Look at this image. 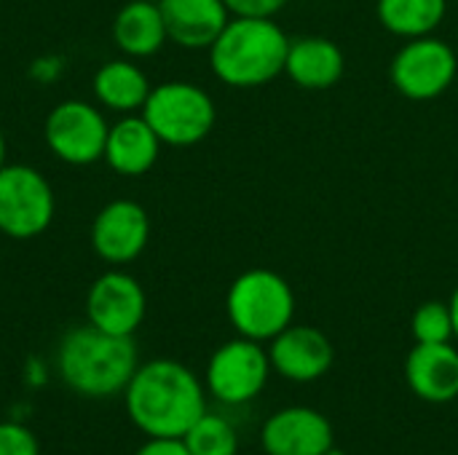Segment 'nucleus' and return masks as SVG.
I'll use <instances>...</instances> for the list:
<instances>
[{
  "label": "nucleus",
  "instance_id": "f257e3e1",
  "mask_svg": "<svg viewBox=\"0 0 458 455\" xmlns=\"http://www.w3.org/2000/svg\"><path fill=\"white\" fill-rule=\"evenodd\" d=\"M123 405L145 437H185L207 413V386L182 362L161 357L134 370L123 389Z\"/></svg>",
  "mask_w": 458,
  "mask_h": 455
},
{
  "label": "nucleus",
  "instance_id": "f03ea898",
  "mask_svg": "<svg viewBox=\"0 0 458 455\" xmlns=\"http://www.w3.org/2000/svg\"><path fill=\"white\" fill-rule=\"evenodd\" d=\"M140 367L131 338L110 335L89 322L64 333L56 349V370L64 386L86 400L123 394Z\"/></svg>",
  "mask_w": 458,
  "mask_h": 455
},
{
  "label": "nucleus",
  "instance_id": "7ed1b4c3",
  "mask_svg": "<svg viewBox=\"0 0 458 455\" xmlns=\"http://www.w3.org/2000/svg\"><path fill=\"white\" fill-rule=\"evenodd\" d=\"M207 51L220 83L258 88L284 72L290 38L274 16H231Z\"/></svg>",
  "mask_w": 458,
  "mask_h": 455
},
{
  "label": "nucleus",
  "instance_id": "20e7f679",
  "mask_svg": "<svg viewBox=\"0 0 458 455\" xmlns=\"http://www.w3.org/2000/svg\"><path fill=\"white\" fill-rule=\"evenodd\" d=\"M225 314L242 338L268 343L295 319V292L290 282L268 268L239 274L225 295Z\"/></svg>",
  "mask_w": 458,
  "mask_h": 455
},
{
  "label": "nucleus",
  "instance_id": "39448f33",
  "mask_svg": "<svg viewBox=\"0 0 458 455\" xmlns=\"http://www.w3.org/2000/svg\"><path fill=\"white\" fill-rule=\"evenodd\" d=\"M164 145L191 147L209 137L217 121L215 99L191 80H166L150 88L140 110Z\"/></svg>",
  "mask_w": 458,
  "mask_h": 455
},
{
  "label": "nucleus",
  "instance_id": "423d86ee",
  "mask_svg": "<svg viewBox=\"0 0 458 455\" xmlns=\"http://www.w3.org/2000/svg\"><path fill=\"white\" fill-rule=\"evenodd\" d=\"M56 215L51 182L27 164H5L0 169V233L16 241L35 239L48 231Z\"/></svg>",
  "mask_w": 458,
  "mask_h": 455
},
{
  "label": "nucleus",
  "instance_id": "0eeeda50",
  "mask_svg": "<svg viewBox=\"0 0 458 455\" xmlns=\"http://www.w3.org/2000/svg\"><path fill=\"white\" fill-rule=\"evenodd\" d=\"M271 359L263 343L250 338H233L217 346L207 362L204 386L220 405L239 408L252 402L271 378Z\"/></svg>",
  "mask_w": 458,
  "mask_h": 455
},
{
  "label": "nucleus",
  "instance_id": "6e6552de",
  "mask_svg": "<svg viewBox=\"0 0 458 455\" xmlns=\"http://www.w3.org/2000/svg\"><path fill=\"white\" fill-rule=\"evenodd\" d=\"M110 123L99 105L64 99L51 107L43 123V139L54 158L70 166H91L105 158Z\"/></svg>",
  "mask_w": 458,
  "mask_h": 455
},
{
  "label": "nucleus",
  "instance_id": "1a4fd4ad",
  "mask_svg": "<svg viewBox=\"0 0 458 455\" xmlns=\"http://www.w3.org/2000/svg\"><path fill=\"white\" fill-rule=\"evenodd\" d=\"M389 75L403 97L429 102L445 94L456 80L458 56L445 40L435 35L413 38L394 54Z\"/></svg>",
  "mask_w": 458,
  "mask_h": 455
},
{
  "label": "nucleus",
  "instance_id": "9d476101",
  "mask_svg": "<svg viewBox=\"0 0 458 455\" xmlns=\"http://www.w3.org/2000/svg\"><path fill=\"white\" fill-rule=\"evenodd\" d=\"M145 314H148V295L142 284L121 268L105 271L89 287L86 319L91 327L102 333L131 338L145 322Z\"/></svg>",
  "mask_w": 458,
  "mask_h": 455
},
{
  "label": "nucleus",
  "instance_id": "9b49d317",
  "mask_svg": "<svg viewBox=\"0 0 458 455\" xmlns=\"http://www.w3.org/2000/svg\"><path fill=\"white\" fill-rule=\"evenodd\" d=\"M150 241V217L142 204L131 198H115L105 204L91 223V249L94 255L123 268L134 263Z\"/></svg>",
  "mask_w": 458,
  "mask_h": 455
},
{
  "label": "nucleus",
  "instance_id": "f8f14e48",
  "mask_svg": "<svg viewBox=\"0 0 458 455\" xmlns=\"http://www.w3.org/2000/svg\"><path fill=\"white\" fill-rule=\"evenodd\" d=\"M271 370L293 383H314L325 378L335 362L333 341L311 324H290L268 341Z\"/></svg>",
  "mask_w": 458,
  "mask_h": 455
},
{
  "label": "nucleus",
  "instance_id": "ddd939ff",
  "mask_svg": "<svg viewBox=\"0 0 458 455\" xmlns=\"http://www.w3.org/2000/svg\"><path fill=\"white\" fill-rule=\"evenodd\" d=\"M266 455H322L335 445L333 424L314 408H282L260 429Z\"/></svg>",
  "mask_w": 458,
  "mask_h": 455
},
{
  "label": "nucleus",
  "instance_id": "4468645a",
  "mask_svg": "<svg viewBox=\"0 0 458 455\" xmlns=\"http://www.w3.org/2000/svg\"><path fill=\"white\" fill-rule=\"evenodd\" d=\"M408 389L429 402L448 405L458 400V349L454 343H416L405 359Z\"/></svg>",
  "mask_w": 458,
  "mask_h": 455
},
{
  "label": "nucleus",
  "instance_id": "2eb2a0df",
  "mask_svg": "<svg viewBox=\"0 0 458 455\" xmlns=\"http://www.w3.org/2000/svg\"><path fill=\"white\" fill-rule=\"evenodd\" d=\"M161 145L164 142L142 118V113H129L110 123L105 142V164L121 177H142L156 166Z\"/></svg>",
  "mask_w": 458,
  "mask_h": 455
},
{
  "label": "nucleus",
  "instance_id": "dca6fc26",
  "mask_svg": "<svg viewBox=\"0 0 458 455\" xmlns=\"http://www.w3.org/2000/svg\"><path fill=\"white\" fill-rule=\"evenodd\" d=\"M158 5L169 40L188 51L209 48L231 21L223 0H161Z\"/></svg>",
  "mask_w": 458,
  "mask_h": 455
},
{
  "label": "nucleus",
  "instance_id": "f3484780",
  "mask_svg": "<svg viewBox=\"0 0 458 455\" xmlns=\"http://www.w3.org/2000/svg\"><path fill=\"white\" fill-rule=\"evenodd\" d=\"M344 70H346V56L335 40L319 35L290 40L284 72L295 86L309 91H322L335 86L344 78Z\"/></svg>",
  "mask_w": 458,
  "mask_h": 455
},
{
  "label": "nucleus",
  "instance_id": "a211bd4d",
  "mask_svg": "<svg viewBox=\"0 0 458 455\" xmlns=\"http://www.w3.org/2000/svg\"><path fill=\"white\" fill-rule=\"evenodd\" d=\"M115 48L129 59H148L156 56L169 35L161 16V5L150 0H129L118 8L113 27H110Z\"/></svg>",
  "mask_w": 458,
  "mask_h": 455
},
{
  "label": "nucleus",
  "instance_id": "6ab92c4d",
  "mask_svg": "<svg viewBox=\"0 0 458 455\" xmlns=\"http://www.w3.org/2000/svg\"><path fill=\"white\" fill-rule=\"evenodd\" d=\"M150 88L153 86L145 70L137 64V59H129V56H118V59L99 64L91 78V91H94L97 105L118 115L140 113L148 102Z\"/></svg>",
  "mask_w": 458,
  "mask_h": 455
},
{
  "label": "nucleus",
  "instance_id": "aec40b11",
  "mask_svg": "<svg viewBox=\"0 0 458 455\" xmlns=\"http://www.w3.org/2000/svg\"><path fill=\"white\" fill-rule=\"evenodd\" d=\"M448 11V0H378L376 13L386 32L400 38L432 35Z\"/></svg>",
  "mask_w": 458,
  "mask_h": 455
},
{
  "label": "nucleus",
  "instance_id": "412c9836",
  "mask_svg": "<svg viewBox=\"0 0 458 455\" xmlns=\"http://www.w3.org/2000/svg\"><path fill=\"white\" fill-rule=\"evenodd\" d=\"M191 455H236L239 453V434L233 424L217 413H204L182 437Z\"/></svg>",
  "mask_w": 458,
  "mask_h": 455
},
{
  "label": "nucleus",
  "instance_id": "4be33fe9",
  "mask_svg": "<svg viewBox=\"0 0 458 455\" xmlns=\"http://www.w3.org/2000/svg\"><path fill=\"white\" fill-rule=\"evenodd\" d=\"M411 333L416 343H454V314L443 300H427L413 311Z\"/></svg>",
  "mask_w": 458,
  "mask_h": 455
},
{
  "label": "nucleus",
  "instance_id": "5701e85b",
  "mask_svg": "<svg viewBox=\"0 0 458 455\" xmlns=\"http://www.w3.org/2000/svg\"><path fill=\"white\" fill-rule=\"evenodd\" d=\"M0 455H40V442L24 424L0 421Z\"/></svg>",
  "mask_w": 458,
  "mask_h": 455
},
{
  "label": "nucleus",
  "instance_id": "b1692460",
  "mask_svg": "<svg viewBox=\"0 0 458 455\" xmlns=\"http://www.w3.org/2000/svg\"><path fill=\"white\" fill-rule=\"evenodd\" d=\"M27 75L30 80L35 83H43V86H51L56 83L62 75H64V56L59 54H43V56H35L27 67Z\"/></svg>",
  "mask_w": 458,
  "mask_h": 455
},
{
  "label": "nucleus",
  "instance_id": "393cba45",
  "mask_svg": "<svg viewBox=\"0 0 458 455\" xmlns=\"http://www.w3.org/2000/svg\"><path fill=\"white\" fill-rule=\"evenodd\" d=\"M231 16H276L290 0H223Z\"/></svg>",
  "mask_w": 458,
  "mask_h": 455
},
{
  "label": "nucleus",
  "instance_id": "a878e982",
  "mask_svg": "<svg viewBox=\"0 0 458 455\" xmlns=\"http://www.w3.org/2000/svg\"><path fill=\"white\" fill-rule=\"evenodd\" d=\"M134 455H191L182 437H148Z\"/></svg>",
  "mask_w": 458,
  "mask_h": 455
},
{
  "label": "nucleus",
  "instance_id": "bb28decb",
  "mask_svg": "<svg viewBox=\"0 0 458 455\" xmlns=\"http://www.w3.org/2000/svg\"><path fill=\"white\" fill-rule=\"evenodd\" d=\"M448 306H451V314H454V341H458V287L454 290Z\"/></svg>",
  "mask_w": 458,
  "mask_h": 455
},
{
  "label": "nucleus",
  "instance_id": "cd10ccee",
  "mask_svg": "<svg viewBox=\"0 0 458 455\" xmlns=\"http://www.w3.org/2000/svg\"><path fill=\"white\" fill-rule=\"evenodd\" d=\"M8 164V145H5V137H3V131H0V169Z\"/></svg>",
  "mask_w": 458,
  "mask_h": 455
},
{
  "label": "nucleus",
  "instance_id": "c85d7f7f",
  "mask_svg": "<svg viewBox=\"0 0 458 455\" xmlns=\"http://www.w3.org/2000/svg\"><path fill=\"white\" fill-rule=\"evenodd\" d=\"M322 455H346V453H344V451H338V448H335V445H333V448H330V451H327V453H322Z\"/></svg>",
  "mask_w": 458,
  "mask_h": 455
},
{
  "label": "nucleus",
  "instance_id": "c756f323",
  "mask_svg": "<svg viewBox=\"0 0 458 455\" xmlns=\"http://www.w3.org/2000/svg\"><path fill=\"white\" fill-rule=\"evenodd\" d=\"M150 3H161V0H150Z\"/></svg>",
  "mask_w": 458,
  "mask_h": 455
}]
</instances>
